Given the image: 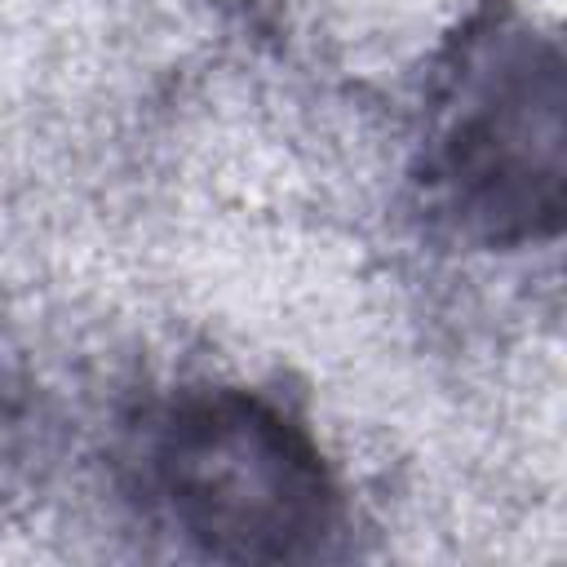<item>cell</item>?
Returning a JSON list of instances; mask_svg holds the SVG:
<instances>
[{"instance_id": "obj_1", "label": "cell", "mask_w": 567, "mask_h": 567, "mask_svg": "<svg viewBox=\"0 0 567 567\" xmlns=\"http://www.w3.org/2000/svg\"><path fill=\"white\" fill-rule=\"evenodd\" d=\"M421 186L483 248L554 239L567 213V62L554 35L487 0L443 49L425 93Z\"/></svg>"}, {"instance_id": "obj_2", "label": "cell", "mask_w": 567, "mask_h": 567, "mask_svg": "<svg viewBox=\"0 0 567 567\" xmlns=\"http://www.w3.org/2000/svg\"><path fill=\"white\" fill-rule=\"evenodd\" d=\"M142 509L204 558L306 563L341 527L315 434L270 394L195 385L155 403L128 443Z\"/></svg>"}, {"instance_id": "obj_3", "label": "cell", "mask_w": 567, "mask_h": 567, "mask_svg": "<svg viewBox=\"0 0 567 567\" xmlns=\"http://www.w3.org/2000/svg\"><path fill=\"white\" fill-rule=\"evenodd\" d=\"M31 377L13 354L0 350V474L22 461V452L40 434V408L31 399Z\"/></svg>"}]
</instances>
